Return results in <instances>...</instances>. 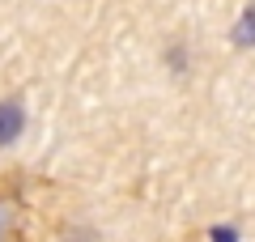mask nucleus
Masks as SVG:
<instances>
[{
    "label": "nucleus",
    "mask_w": 255,
    "mask_h": 242,
    "mask_svg": "<svg viewBox=\"0 0 255 242\" xmlns=\"http://www.w3.org/2000/svg\"><path fill=\"white\" fill-rule=\"evenodd\" d=\"M21 123H26V119H21V107H17V102H0V149L13 144V140L21 136Z\"/></svg>",
    "instance_id": "nucleus-1"
},
{
    "label": "nucleus",
    "mask_w": 255,
    "mask_h": 242,
    "mask_svg": "<svg viewBox=\"0 0 255 242\" xmlns=\"http://www.w3.org/2000/svg\"><path fill=\"white\" fill-rule=\"evenodd\" d=\"M234 43L238 47H255V4L243 13V21H238V30H234Z\"/></svg>",
    "instance_id": "nucleus-2"
},
{
    "label": "nucleus",
    "mask_w": 255,
    "mask_h": 242,
    "mask_svg": "<svg viewBox=\"0 0 255 242\" xmlns=\"http://www.w3.org/2000/svg\"><path fill=\"white\" fill-rule=\"evenodd\" d=\"M213 242H238V234L230 230V225H217V230H213Z\"/></svg>",
    "instance_id": "nucleus-3"
}]
</instances>
